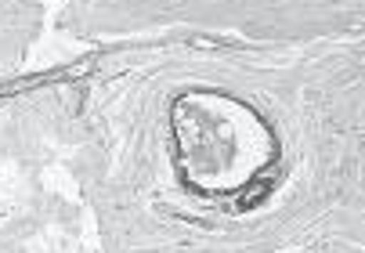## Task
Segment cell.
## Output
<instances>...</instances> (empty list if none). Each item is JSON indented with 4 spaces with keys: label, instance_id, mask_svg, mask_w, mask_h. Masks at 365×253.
Instances as JSON below:
<instances>
[{
    "label": "cell",
    "instance_id": "6da1fadb",
    "mask_svg": "<svg viewBox=\"0 0 365 253\" xmlns=\"http://www.w3.org/2000/svg\"><path fill=\"white\" fill-rule=\"evenodd\" d=\"M268 188H272V185H268V177H257V181H253V188H250V195H242V199H239V210H253L257 202L268 195Z\"/></svg>",
    "mask_w": 365,
    "mask_h": 253
}]
</instances>
